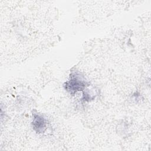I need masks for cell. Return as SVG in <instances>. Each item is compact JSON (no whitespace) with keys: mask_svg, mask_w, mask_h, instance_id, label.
<instances>
[{"mask_svg":"<svg viewBox=\"0 0 151 151\" xmlns=\"http://www.w3.org/2000/svg\"><path fill=\"white\" fill-rule=\"evenodd\" d=\"M87 82L83 80L80 74L77 73L72 74L70 78L65 83V88L71 93H75L78 91L83 90Z\"/></svg>","mask_w":151,"mask_h":151,"instance_id":"6da1fadb","label":"cell"},{"mask_svg":"<svg viewBox=\"0 0 151 151\" xmlns=\"http://www.w3.org/2000/svg\"><path fill=\"white\" fill-rule=\"evenodd\" d=\"M47 124V120L38 113L34 114L32 126L34 130L38 133H42L46 129Z\"/></svg>","mask_w":151,"mask_h":151,"instance_id":"7a4b0ae2","label":"cell"}]
</instances>
